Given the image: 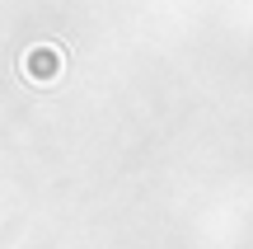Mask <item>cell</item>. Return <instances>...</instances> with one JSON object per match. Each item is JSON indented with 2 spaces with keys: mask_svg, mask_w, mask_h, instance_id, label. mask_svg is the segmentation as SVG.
<instances>
[{
  "mask_svg": "<svg viewBox=\"0 0 253 249\" xmlns=\"http://www.w3.org/2000/svg\"><path fill=\"white\" fill-rule=\"evenodd\" d=\"M61 66H66V52L56 43H38V47H28V52L19 56V71L33 85H52L56 75H61Z\"/></svg>",
  "mask_w": 253,
  "mask_h": 249,
  "instance_id": "6da1fadb",
  "label": "cell"
}]
</instances>
